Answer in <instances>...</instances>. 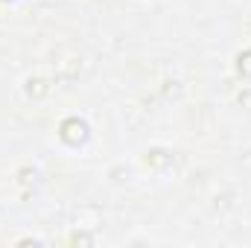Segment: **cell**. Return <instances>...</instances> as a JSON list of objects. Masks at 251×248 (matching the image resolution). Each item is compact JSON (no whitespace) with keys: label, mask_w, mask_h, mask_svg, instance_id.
<instances>
[{"label":"cell","mask_w":251,"mask_h":248,"mask_svg":"<svg viewBox=\"0 0 251 248\" xmlns=\"http://www.w3.org/2000/svg\"><path fill=\"white\" fill-rule=\"evenodd\" d=\"M240 73H246V76H251V50H249V53H243V56H240Z\"/></svg>","instance_id":"obj_2"},{"label":"cell","mask_w":251,"mask_h":248,"mask_svg":"<svg viewBox=\"0 0 251 248\" xmlns=\"http://www.w3.org/2000/svg\"><path fill=\"white\" fill-rule=\"evenodd\" d=\"M85 137H88V125L82 123V120L70 117V120L62 123V140H67V143H82Z\"/></svg>","instance_id":"obj_1"}]
</instances>
